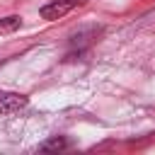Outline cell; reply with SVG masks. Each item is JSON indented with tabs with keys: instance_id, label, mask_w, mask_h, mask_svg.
<instances>
[{
	"instance_id": "cell-1",
	"label": "cell",
	"mask_w": 155,
	"mask_h": 155,
	"mask_svg": "<svg viewBox=\"0 0 155 155\" xmlns=\"http://www.w3.org/2000/svg\"><path fill=\"white\" fill-rule=\"evenodd\" d=\"M82 2H87V0H51L39 10V15L44 19H48V22H53V19H61L63 15H68L73 7L82 5Z\"/></svg>"
},
{
	"instance_id": "cell-4",
	"label": "cell",
	"mask_w": 155,
	"mask_h": 155,
	"mask_svg": "<svg viewBox=\"0 0 155 155\" xmlns=\"http://www.w3.org/2000/svg\"><path fill=\"white\" fill-rule=\"evenodd\" d=\"M65 145V140H61V138H56V140H51V143H46L44 145V150H51V148H63Z\"/></svg>"
},
{
	"instance_id": "cell-2",
	"label": "cell",
	"mask_w": 155,
	"mask_h": 155,
	"mask_svg": "<svg viewBox=\"0 0 155 155\" xmlns=\"http://www.w3.org/2000/svg\"><path fill=\"white\" fill-rule=\"evenodd\" d=\"M27 104H29V97H27V94H19V92H5V90H0V114L12 116V114L22 111Z\"/></svg>"
},
{
	"instance_id": "cell-3",
	"label": "cell",
	"mask_w": 155,
	"mask_h": 155,
	"mask_svg": "<svg viewBox=\"0 0 155 155\" xmlns=\"http://www.w3.org/2000/svg\"><path fill=\"white\" fill-rule=\"evenodd\" d=\"M22 27V17L10 15V17H0V34H12Z\"/></svg>"
}]
</instances>
